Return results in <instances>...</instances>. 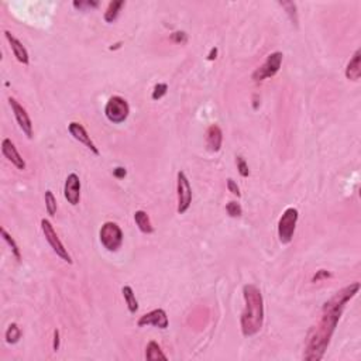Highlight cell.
I'll return each instance as SVG.
<instances>
[{
  "instance_id": "6da1fadb",
  "label": "cell",
  "mask_w": 361,
  "mask_h": 361,
  "mask_svg": "<svg viewBox=\"0 0 361 361\" xmlns=\"http://www.w3.org/2000/svg\"><path fill=\"white\" fill-rule=\"evenodd\" d=\"M359 289H360V283L359 282L344 286L343 289L334 293V296L323 305L321 319L318 321V323L313 326L309 334H308V340H306V346H305V354H303L305 360L318 361L322 359L329 343H330L333 332L336 330V326L340 321V316L344 311L346 303L356 296Z\"/></svg>"
},
{
  "instance_id": "7a4b0ae2",
  "label": "cell",
  "mask_w": 361,
  "mask_h": 361,
  "mask_svg": "<svg viewBox=\"0 0 361 361\" xmlns=\"http://www.w3.org/2000/svg\"><path fill=\"white\" fill-rule=\"evenodd\" d=\"M245 306L241 313V332L245 337H251L261 330L264 322V301L261 291L253 285L247 283L243 288Z\"/></svg>"
},
{
  "instance_id": "3957f363",
  "label": "cell",
  "mask_w": 361,
  "mask_h": 361,
  "mask_svg": "<svg viewBox=\"0 0 361 361\" xmlns=\"http://www.w3.org/2000/svg\"><path fill=\"white\" fill-rule=\"evenodd\" d=\"M298 209L295 207H288L282 216L280 217L278 222V237L282 244H289L292 241L295 229H296V222H298Z\"/></svg>"
},
{
  "instance_id": "277c9868",
  "label": "cell",
  "mask_w": 361,
  "mask_h": 361,
  "mask_svg": "<svg viewBox=\"0 0 361 361\" xmlns=\"http://www.w3.org/2000/svg\"><path fill=\"white\" fill-rule=\"evenodd\" d=\"M100 243L109 251H118L123 243V232L120 226L115 222H106L99 232Z\"/></svg>"
},
{
  "instance_id": "5b68a950",
  "label": "cell",
  "mask_w": 361,
  "mask_h": 361,
  "mask_svg": "<svg viewBox=\"0 0 361 361\" xmlns=\"http://www.w3.org/2000/svg\"><path fill=\"white\" fill-rule=\"evenodd\" d=\"M128 113H130V106L126 99H123L121 96H112L109 99L105 108V115L109 121L120 124L128 118Z\"/></svg>"
},
{
  "instance_id": "8992f818",
  "label": "cell",
  "mask_w": 361,
  "mask_h": 361,
  "mask_svg": "<svg viewBox=\"0 0 361 361\" xmlns=\"http://www.w3.org/2000/svg\"><path fill=\"white\" fill-rule=\"evenodd\" d=\"M283 55L282 52L277 51V52H273L270 54L265 62L260 68L255 69V72L253 74V80L254 82H263L265 79L273 78L278 74V71L281 68V64H282Z\"/></svg>"
},
{
  "instance_id": "52a82bcc",
  "label": "cell",
  "mask_w": 361,
  "mask_h": 361,
  "mask_svg": "<svg viewBox=\"0 0 361 361\" xmlns=\"http://www.w3.org/2000/svg\"><path fill=\"white\" fill-rule=\"evenodd\" d=\"M176 192H178V213L184 215L188 212L189 206L192 203V188L189 184V179L184 171H179L176 174Z\"/></svg>"
},
{
  "instance_id": "ba28073f",
  "label": "cell",
  "mask_w": 361,
  "mask_h": 361,
  "mask_svg": "<svg viewBox=\"0 0 361 361\" xmlns=\"http://www.w3.org/2000/svg\"><path fill=\"white\" fill-rule=\"evenodd\" d=\"M41 229H42V233L45 236V240H47L49 243V245L52 247V250L55 251V254H57L58 257H61L65 263L72 264V260H71V255H69L68 250L64 247L62 241L59 240L57 232L54 230V227H52V225H51V222H49L48 219H42V220H41Z\"/></svg>"
},
{
  "instance_id": "9c48e42d",
  "label": "cell",
  "mask_w": 361,
  "mask_h": 361,
  "mask_svg": "<svg viewBox=\"0 0 361 361\" xmlns=\"http://www.w3.org/2000/svg\"><path fill=\"white\" fill-rule=\"evenodd\" d=\"M9 103L11 106L13 113H14V118L17 120V123H19L20 128L23 130V133L26 136L31 138L33 137V124H31V119H30L27 110L23 108L14 98H9Z\"/></svg>"
},
{
  "instance_id": "30bf717a",
  "label": "cell",
  "mask_w": 361,
  "mask_h": 361,
  "mask_svg": "<svg viewBox=\"0 0 361 361\" xmlns=\"http://www.w3.org/2000/svg\"><path fill=\"white\" fill-rule=\"evenodd\" d=\"M156 326L158 329H166L168 327V316L164 309H154L151 312L143 315L138 322L137 326L138 327H144V326Z\"/></svg>"
},
{
  "instance_id": "8fae6325",
  "label": "cell",
  "mask_w": 361,
  "mask_h": 361,
  "mask_svg": "<svg viewBox=\"0 0 361 361\" xmlns=\"http://www.w3.org/2000/svg\"><path fill=\"white\" fill-rule=\"evenodd\" d=\"M68 131L71 133V136L74 137L77 141L79 143H82L83 146L89 148L95 156H99L100 153H99L98 147L95 146V143L90 140V136L88 134V131H86V128L82 126L80 123H77V121H71L68 124Z\"/></svg>"
},
{
  "instance_id": "7c38bea8",
  "label": "cell",
  "mask_w": 361,
  "mask_h": 361,
  "mask_svg": "<svg viewBox=\"0 0 361 361\" xmlns=\"http://www.w3.org/2000/svg\"><path fill=\"white\" fill-rule=\"evenodd\" d=\"M64 196L68 203L77 206L80 201V179L77 174H69L65 179L64 186Z\"/></svg>"
},
{
  "instance_id": "4fadbf2b",
  "label": "cell",
  "mask_w": 361,
  "mask_h": 361,
  "mask_svg": "<svg viewBox=\"0 0 361 361\" xmlns=\"http://www.w3.org/2000/svg\"><path fill=\"white\" fill-rule=\"evenodd\" d=\"M1 153L17 169H21V171L26 169V161L23 160V157L20 156L17 148L10 138H4L1 141Z\"/></svg>"
},
{
  "instance_id": "5bb4252c",
  "label": "cell",
  "mask_w": 361,
  "mask_h": 361,
  "mask_svg": "<svg viewBox=\"0 0 361 361\" xmlns=\"http://www.w3.org/2000/svg\"><path fill=\"white\" fill-rule=\"evenodd\" d=\"M4 36H6V40L9 41L11 51H13V54H14L16 59H17L19 62H21L23 65H29L30 62L29 52H27L26 47L21 44V41L16 39L10 31H4Z\"/></svg>"
},
{
  "instance_id": "9a60e30c",
  "label": "cell",
  "mask_w": 361,
  "mask_h": 361,
  "mask_svg": "<svg viewBox=\"0 0 361 361\" xmlns=\"http://www.w3.org/2000/svg\"><path fill=\"white\" fill-rule=\"evenodd\" d=\"M222 143H223V133L222 128L217 124H212L206 131V144L207 148L212 153H217L222 148Z\"/></svg>"
},
{
  "instance_id": "2e32d148",
  "label": "cell",
  "mask_w": 361,
  "mask_h": 361,
  "mask_svg": "<svg viewBox=\"0 0 361 361\" xmlns=\"http://www.w3.org/2000/svg\"><path fill=\"white\" fill-rule=\"evenodd\" d=\"M361 77V51L357 49L353 55V58L349 61L346 68V78L349 80H359Z\"/></svg>"
},
{
  "instance_id": "e0dca14e",
  "label": "cell",
  "mask_w": 361,
  "mask_h": 361,
  "mask_svg": "<svg viewBox=\"0 0 361 361\" xmlns=\"http://www.w3.org/2000/svg\"><path fill=\"white\" fill-rule=\"evenodd\" d=\"M134 222L138 226L140 232H143L144 235H151L154 232V227H153L151 220H150V216L147 215V212H144V210H137L134 213Z\"/></svg>"
},
{
  "instance_id": "ac0fdd59",
  "label": "cell",
  "mask_w": 361,
  "mask_h": 361,
  "mask_svg": "<svg viewBox=\"0 0 361 361\" xmlns=\"http://www.w3.org/2000/svg\"><path fill=\"white\" fill-rule=\"evenodd\" d=\"M124 1L123 0H115V1H110L108 6V9L105 11V21L106 23H113L116 21V19L119 17V13L120 10L124 7Z\"/></svg>"
},
{
  "instance_id": "d6986e66",
  "label": "cell",
  "mask_w": 361,
  "mask_h": 361,
  "mask_svg": "<svg viewBox=\"0 0 361 361\" xmlns=\"http://www.w3.org/2000/svg\"><path fill=\"white\" fill-rule=\"evenodd\" d=\"M146 359L150 361H157V360H168L165 354L162 353L161 347L158 346L157 342H150L146 347Z\"/></svg>"
},
{
  "instance_id": "ffe728a7",
  "label": "cell",
  "mask_w": 361,
  "mask_h": 361,
  "mask_svg": "<svg viewBox=\"0 0 361 361\" xmlns=\"http://www.w3.org/2000/svg\"><path fill=\"white\" fill-rule=\"evenodd\" d=\"M121 292H123V298H124V301H126L128 311L131 313H136L137 311H138V302H137L136 293L133 291V288L128 286V285H126V286H123Z\"/></svg>"
},
{
  "instance_id": "44dd1931",
  "label": "cell",
  "mask_w": 361,
  "mask_h": 361,
  "mask_svg": "<svg viewBox=\"0 0 361 361\" xmlns=\"http://www.w3.org/2000/svg\"><path fill=\"white\" fill-rule=\"evenodd\" d=\"M0 235H1V237H3V240H4V241L10 245V248H11V254L16 257V260H17V261H20V260H21V254H20L19 245H17V243L14 241V239H13V237H11V236L6 232V229H3V227L0 229Z\"/></svg>"
},
{
  "instance_id": "7402d4cb",
  "label": "cell",
  "mask_w": 361,
  "mask_h": 361,
  "mask_svg": "<svg viewBox=\"0 0 361 361\" xmlns=\"http://www.w3.org/2000/svg\"><path fill=\"white\" fill-rule=\"evenodd\" d=\"M21 339V330L17 323H11L6 330V342L9 344H16Z\"/></svg>"
},
{
  "instance_id": "603a6c76",
  "label": "cell",
  "mask_w": 361,
  "mask_h": 361,
  "mask_svg": "<svg viewBox=\"0 0 361 361\" xmlns=\"http://www.w3.org/2000/svg\"><path fill=\"white\" fill-rule=\"evenodd\" d=\"M45 209H47V213L49 216H55L57 213V199H55V196L54 194L51 192V191H45Z\"/></svg>"
},
{
  "instance_id": "cb8c5ba5",
  "label": "cell",
  "mask_w": 361,
  "mask_h": 361,
  "mask_svg": "<svg viewBox=\"0 0 361 361\" xmlns=\"http://www.w3.org/2000/svg\"><path fill=\"white\" fill-rule=\"evenodd\" d=\"M280 4L286 10V14L292 21V24L298 26V13H296V4L293 1H280Z\"/></svg>"
},
{
  "instance_id": "d4e9b609",
  "label": "cell",
  "mask_w": 361,
  "mask_h": 361,
  "mask_svg": "<svg viewBox=\"0 0 361 361\" xmlns=\"http://www.w3.org/2000/svg\"><path fill=\"white\" fill-rule=\"evenodd\" d=\"M226 212H227V215L230 216V217H240L241 213H243V209H241V206L239 205L237 202H229L227 205H226Z\"/></svg>"
},
{
  "instance_id": "484cf974",
  "label": "cell",
  "mask_w": 361,
  "mask_h": 361,
  "mask_svg": "<svg viewBox=\"0 0 361 361\" xmlns=\"http://www.w3.org/2000/svg\"><path fill=\"white\" fill-rule=\"evenodd\" d=\"M166 90H168V85L166 83H158V85L154 86L151 98H153V100H160L162 96H165Z\"/></svg>"
},
{
  "instance_id": "4316f807",
  "label": "cell",
  "mask_w": 361,
  "mask_h": 361,
  "mask_svg": "<svg viewBox=\"0 0 361 361\" xmlns=\"http://www.w3.org/2000/svg\"><path fill=\"white\" fill-rule=\"evenodd\" d=\"M236 162H237V169H239V174L240 175L243 176V178H247V176L250 175V169H248V165H247V162H245V160H244L243 157H237Z\"/></svg>"
},
{
  "instance_id": "83f0119b",
  "label": "cell",
  "mask_w": 361,
  "mask_h": 361,
  "mask_svg": "<svg viewBox=\"0 0 361 361\" xmlns=\"http://www.w3.org/2000/svg\"><path fill=\"white\" fill-rule=\"evenodd\" d=\"M74 7L78 10H86V9H96L99 7V1H74Z\"/></svg>"
},
{
  "instance_id": "f1b7e54d",
  "label": "cell",
  "mask_w": 361,
  "mask_h": 361,
  "mask_svg": "<svg viewBox=\"0 0 361 361\" xmlns=\"http://www.w3.org/2000/svg\"><path fill=\"white\" fill-rule=\"evenodd\" d=\"M171 40L176 42V44H181V45H184L188 42V34H186L185 31H175V33H172L171 34Z\"/></svg>"
},
{
  "instance_id": "f546056e",
  "label": "cell",
  "mask_w": 361,
  "mask_h": 361,
  "mask_svg": "<svg viewBox=\"0 0 361 361\" xmlns=\"http://www.w3.org/2000/svg\"><path fill=\"white\" fill-rule=\"evenodd\" d=\"M226 182H227V189H229V191H230V192H232L233 195L237 196V198H240V196H241L240 188H239V185L236 184V182L233 181V179H232V178H229V179H227Z\"/></svg>"
},
{
  "instance_id": "4dcf8cb0",
  "label": "cell",
  "mask_w": 361,
  "mask_h": 361,
  "mask_svg": "<svg viewBox=\"0 0 361 361\" xmlns=\"http://www.w3.org/2000/svg\"><path fill=\"white\" fill-rule=\"evenodd\" d=\"M332 277V274L329 273V271H326V270H319L318 273L313 275L312 281L313 282H319L321 280H326V278H330Z\"/></svg>"
},
{
  "instance_id": "1f68e13d",
  "label": "cell",
  "mask_w": 361,
  "mask_h": 361,
  "mask_svg": "<svg viewBox=\"0 0 361 361\" xmlns=\"http://www.w3.org/2000/svg\"><path fill=\"white\" fill-rule=\"evenodd\" d=\"M113 175L116 176L118 179H123V178L127 175L126 168H123V166H118V168H115V169H113Z\"/></svg>"
},
{
  "instance_id": "d6a6232c",
  "label": "cell",
  "mask_w": 361,
  "mask_h": 361,
  "mask_svg": "<svg viewBox=\"0 0 361 361\" xmlns=\"http://www.w3.org/2000/svg\"><path fill=\"white\" fill-rule=\"evenodd\" d=\"M52 349L54 352H58L59 350V330L55 329L54 330V343H52Z\"/></svg>"
},
{
  "instance_id": "836d02e7",
  "label": "cell",
  "mask_w": 361,
  "mask_h": 361,
  "mask_svg": "<svg viewBox=\"0 0 361 361\" xmlns=\"http://www.w3.org/2000/svg\"><path fill=\"white\" fill-rule=\"evenodd\" d=\"M216 57H217V48H216V47H213V48L210 49L209 55H207V61H215Z\"/></svg>"
},
{
  "instance_id": "e575fe53",
  "label": "cell",
  "mask_w": 361,
  "mask_h": 361,
  "mask_svg": "<svg viewBox=\"0 0 361 361\" xmlns=\"http://www.w3.org/2000/svg\"><path fill=\"white\" fill-rule=\"evenodd\" d=\"M120 45H121V44H120V42H118V44H115V47H110L109 49H112V51H113V49H118V48H120Z\"/></svg>"
}]
</instances>
